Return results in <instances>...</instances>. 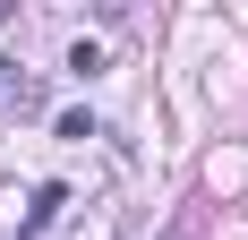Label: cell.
<instances>
[{
  "instance_id": "6da1fadb",
  "label": "cell",
  "mask_w": 248,
  "mask_h": 240,
  "mask_svg": "<svg viewBox=\"0 0 248 240\" xmlns=\"http://www.w3.org/2000/svg\"><path fill=\"white\" fill-rule=\"evenodd\" d=\"M26 112H43V77L17 69V60H0V120H26Z\"/></svg>"
},
{
  "instance_id": "7a4b0ae2",
  "label": "cell",
  "mask_w": 248,
  "mask_h": 240,
  "mask_svg": "<svg viewBox=\"0 0 248 240\" xmlns=\"http://www.w3.org/2000/svg\"><path fill=\"white\" fill-rule=\"evenodd\" d=\"M60 206H69V189H60V180H43V189H34V206H26V240L51 232V223H60Z\"/></svg>"
}]
</instances>
